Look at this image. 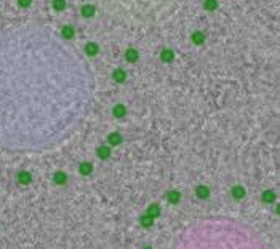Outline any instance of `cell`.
I'll return each instance as SVG.
<instances>
[{
    "label": "cell",
    "instance_id": "6da1fadb",
    "mask_svg": "<svg viewBox=\"0 0 280 249\" xmlns=\"http://www.w3.org/2000/svg\"><path fill=\"white\" fill-rule=\"evenodd\" d=\"M109 154H110V149H109V147H99V149H98V155H99L101 158H107Z\"/></svg>",
    "mask_w": 280,
    "mask_h": 249
},
{
    "label": "cell",
    "instance_id": "7a4b0ae2",
    "mask_svg": "<svg viewBox=\"0 0 280 249\" xmlns=\"http://www.w3.org/2000/svg\"><path fill=\"white\" fill-rule=\"evenodd\" d=\"M54 182L56 184H66V174L64 173H56L54 174Z\"/></svg>",
    "mask_w": 280,
    "mask_h": 249
},
{
    "label": "cell",
    "instance_id": "3957f363",
    "mask_svg": "<svg viewBox=\"0 0 280 249\" xmlns=\"http://www.w3.org/2000/svg\"><path fill=\"white\" fill-rule=\"evenodd\" d=\"M19 182L21 184H29L31 182V174L29 173H21L19 174Z\"/></svg>",
    "mask_w": 280,
    "mask_h": 249
},
{
    "label": "cell",
    "instance_id": "277c9868",
    "mask_svg": "<svg viewBox=\"0 0 280 249\" xmlns=\"http://www.w3.org/2000/svg\"><path fill=\"white\" fill-rule=\"evenodd\" d=\"M232 195L235 198H242V196H245V190L242 189V187H235V189L232 190Z\"/></svg>",
    "mask_w": 280,
    "mask_h": 249
},
{
    "label": "cell",
    "instance_id": "5b68a950",
    "mask_svg": "<svg viewBox=\"0 0 280 249\" xmlns=\"http://www.w3.org/2000/svg\"><path fill=\"white\" fill-rule=\"evenodd\" d=\"M208 193H210L208 189H206V187H203V185L197 189V195H199L200 198H206V196H208Z\"/></svg>",
    "mask_w": 280,
    "mask_h": 249
},
{
    "label": "cell",
    "instance_id": "8992f818",
    "mask_svg": "<svg viewBox=\"0 0 280 249\" xmlns=\"http://www.w3.org/2000/svg\"><path fill=\"white\" fill-rule=\"evenodd\" d=\"M120 141H122V137H120V136L117 134V133H114V134H110V137H109V142H110L112 145H117V144L120 142Z\"/></svg>",
    "mask_w": 280,
    "mask_h": 249
},
{
    "label": "cell",
    "instance_id": "52a82bcc",
    "mask_svg": "<svg viewBox=\"0 0 280 249\" xmlns=\"http://www.w3.org/2000/svg\"><path fill=\"white\" fill-rule=\"evenodd\" d=\"M114 115L115 117H123V115H125V107H123V105H117L115 109H114Z\"/></svg>",
    "mask_w": 280,
    "mask_h": 249
},
{
    "label": "cell",
    "instance_id": "ba28073f",
    "mask_svg": "<svg viewBox=\"0 0 280 249\" xmlns=\"http://www.w3.org/2000/svg\"><path fill=\"white\" fill-rule=\"evenodd\" d=\"M91 165H90V163H83V165L80 166V171H82V174H90L91 173Z\"/></svg>",
    "mask_w": 280,
    "mask_h": 249
},
{
    "label": "cell",
    "instance_id": "9c48e42d",
    "mask_svg": "<svg viewBox=\"0 0 280 249\" xmlns=\"http://www.w3.org/2000/svg\"><path fill=\"white\" fill-rule=\"evenodd\" d=\"M168 200L171 203H178L179 201V193L178 192H170V193H168Z\"/></svg>",
    "mask_w": 280,
    "mask_h": 249
},
{
    "label": "cell",
    "instance_id": "30bf717a",
    "mask_svg": "<svg viewBox=\"0 0 280 249\" xmlns=\"http://www.w3.org/2000/svg\"><path fill=\"white\" fill-rule=\"evenodd\" d=\"M114 78H115L117 82H123V80H125V73H123V70L114 72Z\"/></svg>",
    "mask_w": 280,
    "mask_h": 249
},
{
    "label": "cell",
    "instance_id": "8fae6325",
    "mask_svg": "<svg viewBox=\"0 0 280 249\" xmlns=\"http://www.w3.org/2000/svg\"><path fill=\"white\" fill-rule=\"evenodd\" d=\"M275 200V195L272 193V192H264V201H274Z\"/></svg>",
    "mask_w": 280,
    "mask_h": 249
},
{
    "label": "cell",
    "instance_id": "7c38bea8",
    "mask_svg": "<svg viewBox=\"0 0 280 249\" xmlns=\"http://www.w3.org/2000/svg\"><path fill=\"white\" fill-rule=\"evenodd\" d=\"M159 206H150L149 208V216L150 217H154V216H159Z\"/></svg>",
    "mask_w": 280,
    "mask_h": 249
},
{
    "label": "cell",
    "instance_id": "4fadbf2b",
    "mask_svg": "<svg viewBox=\"0 0 280 249\" xmlns=\"http://www.w3.org/2000/svg\"><path fill=\"white\" fill-rule=\"evenodd\" d=\"M141 222H143V225L149 227V225L152 224V217H150V216H146V217H143V219H141Z\"/></svg>",
    "mask_w": 280,
    "mask_h": 249
},
{
    "label": "cell",
    "instance_id": "5bb4252c",
    "mask_svg": "<svg viewBox=\"0 0 280 249\" xmlns=\"http://www.w3.org/2000/svg\"><path fill=\"white\" fill-rule=\"evenodd\" d=\"M127 58H128V61H134V59H136V53H134V51H128L127 53Z\"/></svg>",
    "mask_w": 280,
    "mask_h": 249
},
{
    "label": "cell",
    "instance_id": "9a60e30c",
    "mask_svg": "<svg viewBox=\"0 0 280 249\" xmlns=\"http://www.w3.org/2000/svg\"><path fill=\"white\" fill-rule=\"evenodd\" d=\"M163 59L165 61H170L171 59V53H163Z\"/></svg>",
    "mask_w": 280,
    "mask_h": 249
},
{
    "label": "cell",
    "instance_id": "2e32d148",
    "mask_svg": "<svg viewBox=\"0 0 280 249\" xmlns=\"http://www.w3.org/2000/svg\"><path fill=\"white\" fill-rule=\"evenodd\" d=\"M87 51H88V53H94V51H96V48H94V47H91V45H90V47L87 48Z\"/></svg>",
    "mask_w": 280,
    "mask_h": 249
}]
</instances>
